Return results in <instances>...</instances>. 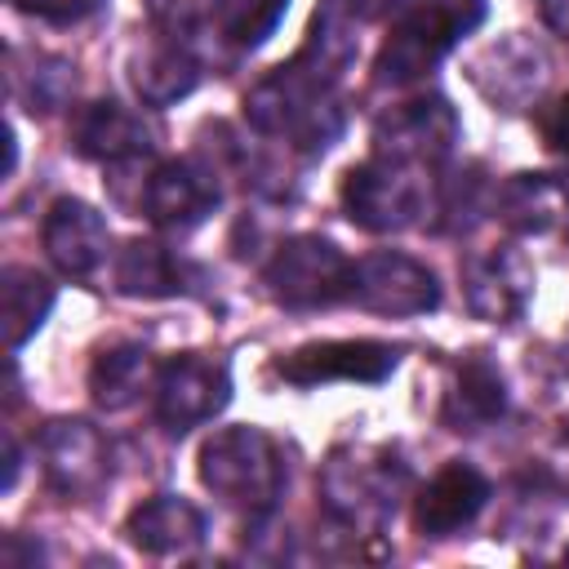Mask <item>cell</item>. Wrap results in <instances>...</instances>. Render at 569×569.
Returning a JSON list of instances; mask_svg holds the SVG:
<instances>
[{"label":"cell","instance_id":"6da1fadb","mask_svg":"<svg viewBox=\"0 0 569 569\" xmlns=\"http://www.w3.org/2000/svg\"><path fill=\"white\" fill-rule=\"evenodd\" d=\"M244 120L258 133L280 138L302 156L329 151L347 129V111H342L338 84L320 80L298 58L276 67L271 76H262L244 93Z\"/></svg>","mask_w":569,"mask_h":569},{"label":"cell","instance_id":"7a4b0ae2","mask_svg":"<svg viewBox=\"0 0 569 569\" xmlns=\"http://www.w3.org/2000/svg\"><path fill=\"white\" fill-rule=\"evenodd\" d=\"M485 22V0H413L391 18V36L373 58V80L405 89L440 67V58Z\"/></svg>","mask_w":569,"mask_h":569},{"label":"cell","instance_id":"3957f363","mask_svg":"<svg viewBox=\"0 0 569 569\" xmlns=\"http://www.w3.org/2000/svg\"><path fill=\"white\" fill-rule=\"evenodd\" d=\"M200 480L222 502L267 516L284 493V449L262 427H222L200 445Z\"/></svg>","mask_w":569,"mask_h":569},{"label":"cell","instance_id":"277c9868","mask_svg":"<svg viewBox=\"0 0 569 569\" xmlns=\"http://www.w3.org/2000/svg\"><path fill=\"white\" fill-rule=\"evenodd\" d=\"M405 467L387 449H338L320 471V493L347 529H378L405 493Z\"/></svg>","mask_w":569,"mask_h":569},{"label":"cell","instance_id":"5b68a950","mask_svg":"<svg viewBox=\"0 0 569 569\" xmlns=\"http://www.w3.org/2000/svg\"><path fill=\"white\" fill-rule=\"evenodd\" d=\"M431 204V187L418 164H400L387 156H369L342 178V209L356 227L387 236L413 227Z\"/></svg>","mask_w":569,"mask_h":569},{"label":"cell","instance_id":"8992f818","mask_svg":"<svg viewBox=\"0 0 569 569\" xmlns=\"http://www.w3.org/2000/svg\"><path fill=\"white\" fill-rule=\"evenodd\" d=\"M262 284L280 307L316 311V307H333V302L351 298V262L325 236H289L271 253Z\"/></svg>","mask_w":569,"mask_h":569},{"label":"cell","instance_id":"52a82bcc","mask_svg":"<svg viewBox=\"0 0 569 569\" xmlns=\"http://www.w3.org/2000/svg\"><path fill=\"white\" fill-rule=\"evenodd\" d=\"M458 133H462V120L449 107V98L422 93V98H409V102L391 107L387 116H378V124H373V156L427 169V164H440L453 151Z\"/></svg>","mask_w":569,"mask_h":569},{"label":"cell","instance_id":"ba28073f","mask_svg":"<svg viewBox=\"0 0 569 569\" xmlns=\"http://www.w3.org/2000/svg\"><path fill=\"white\" fill-rule=\"evenodd\" d=\"M471 84L502 111H520L529 102L542 98L547 80H551V58L547 49L525 36V31H507L493 44H485L471 62H467Z\"/></svg>","mask_w":569,"mask_h":569},{"label":"cell","instance_id":"9c48e42d","mask_svg":"<svg viewBox=\"0 0 569 569\" xmlns=\"http://www.w3.org/2000/svg\"><path fill=\"white\" fill-rule=\"evenodd\" d=\"M231 400V373L222 360L213 356H173L160 365L156 373V418L182 436L200 422H209L213 413H222Z\"/></svg>","mask_w":569,"mask_h":569},{"label":"cell","instance_id":"30bf717a","mask_svg":"<svg viewBox=\"0 0 569 569\" xmlns=\"http://www.w3.org/2000/svg\"><path fill=\"white\" fill-rule=\"evenodd\" d=\"M44 480L62 498H89L111 476V445L107 436L84 418H53L36 436Z\"/></svg>","mask_w":569,"mask_h":569},{"label":"cell","instance_id":"8fae6325","mask_svg":"<svg viewBox=\"0 0 569 569\" xmlns=\"http://www.w3.org/2000/svg\"><path fill=\"white\" fill-rule=\"evenodd\" d=\"M351 298L378 316H422L440 307V284L418 258L378 249L351 262Z\"/></svg>","mask_w":569,"mask_h":569},{"label":"cell","instance_id":"7c38bea8","mask_svg":"<svg viewBox=\"0 0 569 569\" xmlns=\"http://www.w3.org/2000/svg\"><path fill=\"white\" fill-rule=\"evenodd\" d=\"M400 365V351L378 338H329L307 342L276 360V373L293 387H320V382H382Z\"/></svg>","mask_w":569,"mask_h":569},{"label":"cell","instance_id":"4fadbf2b","mask_svg":"<svg viewBox=\"0 0 569 569\" xmlns=\"http://www.w3.org/2000/svg\"><path fill=\"white\" fill-rule=\"evenodd\" d=\"M462 298L471 316L489 325L516 320L533 298V267L516 244H498L485 253H471L462 262Z\"/></svg>","mask_w":569,"mask_h":569},{"label":"cell","instance_id":"5bb4252c","mask_svg":"<svg viewBox=\"0 0 569 569\" xmlns=\"http://www.w3.org/2000/svg\"><path fill=\"white\" fill-rule=\"evenodd\" d=\"M218 173L200 160H164L142 187V209L164 231H191L218 209Z\"/></svg>","mask_w":569,"mask_h":569},{"label":"cell","instance_id":"9a60e30c","mask_svg":"<svg viewBox=\"0 0 569 569\" xmlns=\"http://www.w3.org/2000/svg\"><path fill=\"white\" fill-rule=\"evenodd\" d=\"M40 240H44L49 262H53L62 276H71V280L93 276V271L107 262V244H111L107 218H102L93 204L76 200V196H58V200L49 204L44 227H40Z\"/></svg>","mask_w":569,"mask_h":569},{"label":"cell","instance_id":"2e32d148","mask_svg":"<svg viewBox=\"0 0 569 569\" xmlns=\"http://www.w3.org/2000/svg\"><path fill=\"white\" fill-rule=\"evenodd\" d=\"M489 502V480L471 462H445L413 502V525L422 538H449L467 529Z\"/></svg>","mask_w":569,"mask_h":569},{"label":"cell","instance_id":"e0dca14e","mask_svg":"<svg viewBox=\"0 0 569 569\" xmlns=\"http://www.w3.org/2000/svg\"><path fill=\"white\" fill-rule=\"evenodd\" d=\"M498 218L516 236H569V178L511 173L498 187Z\"/></svg>","mask_w":569,"mask_h":569},{"label":"cell","instance_id":"ac0fdd59","mask_svg":"<svg viewBox=\"0 0 569 569\" xmlns=\"http://www.w3.org/2000/svg\"><path fill=\"white\" fill-rule=\"evenodd\" d=\"M71 142L80 156L89 160H102V164H124V160H138L151 151V129L138 111L102 98V102H89L76 111L71 120Z\"/></svg>","mask_w":569,"mask_h":569},{"label":"cell","instance_id":"d6986e66","mask_svg":"<svg viewBox=\"0 0 569 569\" xmlns=\"http://www.w3.org/2000/svg\"><path fill=\"white\" fill-rule=\"evenodd\" d=\"M124 533L147 556H187L204 542V516L178 493H156L129 511Z\"/></svg>","mask_w":569,"mask_h":569},{"label":"cell","instance_id":"ffe728a7","mask_svg":"<svg viewBox=\"0 0 569 569\" xmlns=\"http://www.w3.org/2000/svg\"><path fill=\"white\" fill-rule=\"evenodd\" d=\"M507 413V382L502 369L485 356H462L453 382L440 400V422L449 431H480Z\"/></svg>","mask_w":569,"mask_h":569},{"label":"cell","instance_id":"44dd1931","mask_svg":"<svg viewBox=\"0 0 569 569\" xmlns=\"http://www.w3.org/2000/svg\"><path fill=\"white\" fill-rule=\"evenodd\" d=\"M356 22H360V13L351 9V0H320V9L311 18V31L298 49V62L307 71H316L320 80L338 84L347 76V67L356 62V49H360Z\"/></svg>","mask_w":569,"mask_h":569},{"label":"cell","instance_id":"7402d4cb","mask_svg":"<svg viewBox=\"0 0 569 569\" xmlns=\"http://www.w3.org/2000/svg\"><path fill=\"white\" fill-rule=\"evenodd\" d=\"M160 365L142 342H116L102 347L89 365V396L102 409H129L147 387H156Z\"/></svg>","mask_w":569,"mask_h":569},{"label":"cell","instance_id":"603a6c76","mask_svg":"<svg viewBox=\"0 0 569 569\" xmlns=\"http://www.w3.org/2000/svg\"><path fill=\"white\" fill-rule=\"evenodd\" d=\"M116 289L129 298H173L187 289V267L160 240H129L116 258Z\"/></svg>","mask_w":569,"mask_h":569},{"label":"cell","instance_id":"cb8c5ba5","mask_svg":"<svg viewBox=\"0 0 569 569\" xmlns=\"http://www.w3.org/2000/svg\"><path fill=\"white\" fill-rule=\"evenodd\" d=\"M196 84H200V62L178 40H160L142 58H133V89L147 107H169L187 98Z\"/></svg>","mask_w":569,"mask_h":569},{"label":"cell","instance_id":"d4e9b609","mask_svg":"<svg viewBox=\"0 0 569 569\" xmlns=\"http://www.w3.org/2000/svg\"><path fill=\"white\" fill-rule=\"evenodd\" d=\"M0 311H4V342L18 351L53 311V284L36 267H4L0 271Z\"/></svg>","mask_w":569,"mask_h":569},{"label":"cell","instance_id":"484cf974","mask_svg":"<svg viewBox=\"0 0 569 569\" xmlns=\"http://www.w3.org/2000/svg\"><path fill=\"white\" fill-rule=\"evenodd\" d=\"M9 84L27 102V111H58L71 98V89H76V67L62 62V58L36 53L31 58V71H18L9 62Z\"/></svg>","mask_w":569,"mask_h":569},{"label":"cell","instance_id":"4316f807","mask_svg":"<svg viewBox=\"0 0 569 569\" xmlns=\"http://www.w3.org/2000/svg\"><path fill=\"white\" fill-rule=\"evenodd\" d=\"M284 9L289 0H213V27L236 49H253L280 27Z\"/></svg>","mask_w":569,"mask_h":569},{"label":"cell","instance_id":"83f0119b","mask_svg":"<svg viewBox=\"0 0 569 569\" xmlns=\"http://www.w3.org/2000/svg\"><path fill=\"white\" fill-rule=\"evenodd\" d=\"M147 18L164 40H187L213 22V0H147Z\"/></svg>","mask_w":569,"mask_h":569},{"label":"cell","instance_id":"f1b7e54d","mask_svg":"<svg viewBox=\"0 0 569 569\" xmlns=\"http://www.w3.org/2000/svg\"><path fill=\"white\" fill-rule=\"evenodd\" d=\"M480 191H485V182L476 178V169L445 178V182H440V200H436V213H445L440 227H445V231L471 227L476 213H480Z\"/></svg>","mask_w":569,"mask_h":569},{"label":"cell","instance_id":"f546056e","mask_svg":"<svg viewBox=\"0 0 569 569\" xmlns=\"http://www.w3.org/2000/svg\"><path fill=\"white\" fill-rule=\"evenodd\" d=\"M31 13H40L44 22H58V27H71V22H84L102 9V0H22Z\"/></svg>","mask_w":569,"mask_h":569},{"label":"cell","instance_id":"4dcf8cb0","mask_svg":"<svg viewBox=\"0 0 569 569\" xmlns=\"http://www.w3.org/2000/svg\"><path fill=\"white\" fill-rule=\"evenodd\" d=\"M538 129H542V138H547V147H551V151L569 156V98L551 102V107L538 116Z\"/></svg>","mask_w":569,"mask_h":569},{"label":"cell","instance_id":"1f68e13d","mask_svg":"<svg viewBox=\"0 0 569 569\" xmlns=\"http://www.w3.org/2000/svg\"><path fill=\"white\" fill-rule=\"evenodd\" d=\"M413 0H351V9L360 13V22H378V18H400Z\"/></svg>","mask_w":569,"mask_h":569},{"label":"cell","instance_id":"d6a6232c","mask_svg":"<svg viewBox=\"0 0 569 569\" xmlns=\"http://www.w3.org/2000/svg\"><path fill=\"white\" fill-rule=\"evenodd\" d=\"M542 4V22L560 36H569V0H538Z\"/></svg>","mask_w":569,"mask_h":569},{"label":"cell","instance_id":"836d02e7","mask_svg":"<svg viewBox=\"0 0 569 569\" xmlns=\"http://www.w3.org/2000/svg\"><path fill=\"white\" fill-rule=\"evenodd\" d=\"M551 476H556V485L569 493V427H565V436H560V458L551 462Z\"/></svg>","mask_w":569,"mask_h":569},{"label":"cell","instance_id":"e575fe53","mask_svg":"<svg viewBox=\"0 0 569 569\" xmlns=\"http://www.w3.org/2000/svg\"><path fill=\"white\" fill-rule=\"evenodd\" d=\"M13 480H18V445L13 436H4V489H13Z\"/></svg>","mask_w":569,"mask_h":569},{"label":"cell","instance_id":"d590c367","mask_svg":"<svg viewBox=\"0 0 569 569\" xmlns=\"http://www.w3.org/2000/svg\"><path fill=\"white\" fill-rule=\"evenodd\" d=\"M565 556H569V551H565Z\"/></svg>","mask_w":569,"mask_h":569}]
</instances>
